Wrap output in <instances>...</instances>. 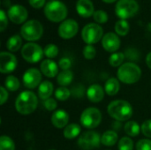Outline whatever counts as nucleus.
Returning <instances> with one entry per match:
<instances>
[{
	"label": "nucleus",
	"mask_w": 151,
	"mask_h": 150,
	"mask_svg": "<svg viewBox=\"0 0 151 150\" xmlns=\"http://www.w3.org/2000/svg\"><path fill=\"white\" fill-rule=\"evenodd\" d=\"M78 13L83 17H88L94 13V5L91 0H78L76 3Z\"/></svg>",
	"instance_id": "obj_19"
},
{
	"label": "nucleus",
	"mask_w": 151,
	"mask_h": 150,
	"mask_svg": "<svg viewBox=\"0 0 151 150\" xmlns=\"http://www.w3.org/2000/svg\"><path fill=\"white\" fill-rule=\"evenodd\" d=\"M8 16L12 22L19 24L27 18V11L21 4H13L8 10Z\"/></svg>",
	"instance_id": "obj_14"
},
{
	"label": "nucleus",
	"mask_w": 151,
	"mask_h": 150,
	"mask_svg": "<svg viewBox=\"0 0 151 150\" xmlns=\"http://www.w3.org/2000/svg\"><path fill=\"white\" fill-rule=\"evenodd\" d=\"M120 89V85L119 82V80L115 78H110L106 80L104 85V90L108 95H115L119 93Z\"/></svg>",
	"instance_id": "obj_21"
},
{
	"label": "nucleus",
	"mask_w": 151,
	"mask_h": 150,
	"mask_svg": "<svg viewBox=\"0 0 151 150\" xmlns=\"http://www.w3.org/2000/svg\"><path fill=\"white\" fill-rule=\"evenodd\" d=\"M0 150H15V144L9 136L2 135L0 138Z\"/></svg>",
	"instance_id": "obj_29"
},
{
	"label": "nucleus",
	"mask_w": 151,
	"mask_h": 150,
	"mask_svg": "<svg viewBox=\"0 0 151 150\" xmlns=\"http://www.w3.org/2000/svg\"><path fill=\"white\" fill-rule=\"evenodd\" d=\"M136 150H151V141L148 139L140 140L136 143Z\"/></svg>",
	"instance_id": "obj_36"
},
{
	"label": "nucleus",
	"mask_w": 151,
	"mask_h": 150,
	"mask_svg": "<svg viewBox=\"0 0 151 150\" xmlns=\"http://www.w3.org/2000/svg\"><path fill=\"white\" fill-rule=\"evenodd\" d=\"M43 52H44V55L47 57H49L50 59L54 58L58 54V48L57 47V45H55L53 43H50V44H47L45 46Z\"/></svg>",
	"instance_id": "obj_32"
},
{
	"label": "nucleus",
	"mask_w": 151,
	"mask_h": 150,
	"mask_svg": "<svg viewBox=\"0 0 151 150\" xmlns=\"http://www.w3.org/2000/svg\"><path fill=\"white\" fill-rule=\"evenodd\" d=\"M50 150H55V149H50Z\"/></svg>",
	"instance_id": "obj_45"
},
{
	"label": "nucleus",
	"mask_w": 151,
	"mask_h": 150,
	"mask_svg": "<svg viewBox=\"0 0 151 150\" xmlns=\"http://www.w3.org/2000/svg\"><path fill=\"white\" fill-rule=\"evenodd\" d=\"M41 72L48 78H54L58 73V66L53 60L48 58L43 60L40 65Z\"/></svg>",
	"instance_id": "obj_16"
},
{
	"label": "nucleus",
	"mask_w": 151,
	"mask_h": 150,
	"mask_svg": "<svg viewBox=\"0 0 151 150\" xmlns=\"http://www.w3.org/2000/svg\"><path fill=\"white\" fill-rule=\"evenodd\" d=\"M53 90H54V88H53V84L49 81V80H45V81H42L40 86H39V88H38V95H39V97L42 99V100H47L50 97V95H52L53 93Z\"/></svg>",
	"instance_id": "obj_20"
},
{
	"label": "nucleus",
	"mask_w": 151,
	"mask_h": 150,
	"mask_svg": "<svg viewBox=\"0 0 151 150\" xmlns=\"http://www.w3.org/2000/svg\"><path fill=\"white\" fill-rule=\"evenodd\" d=\"M28 2L33 7L39 8V7H42L44 4L45 0H28Z\"/></svg>",
	"instance_id": "obj_42"
},
{
	"label": "nucleus",
	"mask_w": 151,
	"mask_h": 150,
	"mask_svg": "<svg viewBox=\"0 0 151 150\" xmlns=\"http://www.w3.org/2000/svg\"><path fill=\"white\" fill-rule=\"evenodd\" d=\"M19 80H18L17 77L15 76H8L6 79H5V81H4V86L6 88V89H8L9 91H17L19 88Z\"/></svg>",
	"instance_id": "obj_27"
},
{
	"label": "nucleus",
	"mask_w": 151,
	"mask_h": 150,
	"mask_svg": "<svg viewBox=\"0 0 151 150\" xmlns=\"http://www.w3.org/2000/svg\"><path fill=\"white\" fill-rule=\"evenodd\" d=\"M43 105H44V107H45L46 110H48V111H54L57 108L58 103H57V102H56L55 99L49 98V99L43 101Z\"/></svg>",
	"instance_id": "obj_38"
},
{
	"label": "nucleus",
	"mask_w": 151,
	"mask_h": 150,
	"mask_svg": "<svg viewBox=\"0 0 151 150\" xmlns=\"http://www.w3.org/2000/svg\"><path fill=\"white\" fill-rule=\"evenodd\" d=\"M101 121L102 113L96 108H87L81 115V123L85 128L88 129H94L97 127L101 124Z\"/></svg>",
	"instance_id": "obj_6"
},
{
	"label": "nucleus",
	"mask_w": 151,
	"mask_h": 150,
	"mask_svg": "<svg viewBox=\"0 0 151 150\" xmlns=\"http://www.w3.org/2000/svg\"><path fill=\"white\" fill-rule=\"evenodd\" d=\"M119 150H133L134 149V142L132 139L129 137H123L119 141L118 145Z\"/></svg>",
	"instance_id": "obj_33"
},
{
	"label": "nucleus",
	"mask_w": 151,
	"mask_h": 150,
	"mask_svg": "<svg viewBox=\"0 0 151 150\" xmlns=\"http://www.w3.org/2000/svg\"><path fill=\"white\" fill-rule=\"evenodd\" d=\"M79 25L76 20L73 19H67L61 22L58 27V34L62 38L69 39L73 37L78 32Z\"/></svg>",
	"instance_id": "obj_12"
},
{
	"label": "nucleus",
	"mask_w": 151,
	"mask_h": 150,
	"mask_svg": "<svg viewBox=\"0 0 151 150\" xmlns=\"http://www.w3.org/2000/svg\"><path fill=\"white\" fill-rule=\"evenodd\" d=\"M38 104L37 96L32 91H23L20 93L15 102V108L21 115H29L33 113Z\"/></svg>",
	"instance_id": "obj_2"
},
{
	"label": "nucleus",
	"mask_w": 151,
	"mask_h": 150,
	"mask_svg": "<svg viewBox=\"0 0 151 150\" xmlns=\"http://www.w3.org/2000/svg\"><path fill=\"white\" fill-rule=\"evenodd\" d=\"M7 26V18L4 10H0V30L4 31Z\"/></svg>",
	"instance_id": "obj_40"
},
{
	"label": "nucleus",
	"mask_w": 151,
	"mask_h": 150,
	"mask_svg": "<svg viewBox=\"0 0 151 150\" xmlns=\"http://www.w3.org/2000/svg\"><path fill=\"white\" fill-rule=\"evenodd\" d=\"M42 80V72L35 69L30 68L27 70L23 75V84L26 88L33 89L37 86H40Z\"/></svg>",
	"instance_id": "obj_13"
},
{
	"label": "nucleus",
	"mask_w": 151,
	"mask_h": 150,
	"mask_svg": "<svg viewBox=\"0 0 151 150\" xmlns=\"http://www.w3.org/2000/svg\"><path fill=\"white\" fill-rule=\"evenodd\" d=\"M139 5L136 0H119L115 11L119 17L124 19L133 16L138 11Z\"/></svg>",
	"instance_id": "obj_10"
},
{
	"label": "nucleus",
	"mask_w": 151,
	"mask_h": 150,
	"mask_svg": "<svg viewBox=\"0 0 151 150\" xmlns=\"http://www.w3.org/2000/svg\"><path fill=\"white\" fill-rule=\"evenodd\" d=\"M71 95V91L66 87H59L55 91V97L59 101H66Z\"/></svg>",
	"instance_id": "obj_31"
},
{
	"label": "nucleus",
	"mask_w": 151,
	"mask_h": 150,
	"mask_svg": "<svg viewBox=\"0 0 151 150\" xmlns=\"http://www.w3.org/2000/svg\"><path fill=\"white\" fill-rule=\"evenodd\" d=\"M102 44L105 50L114 53L120 46V40L116 34L109 32L103 36Z\"/></svg>",
	"instance_id": "obj_15"
},
{
	"label": "nucleus",
	"mask_w": 151,
	"mask_h": 150,
	"mask_svg": "<svg viewBox=\"0 0 151 150\" xmlns=\"http://www.w3.org/2000/svg\"><path fill=\"white\" fill-rule=\"evenodd\" d=\"M88 99L92 103H99L104 97V90L98 84L91 85L87 90Z\"/></svg>",
	"instance_id": "obj_18"
},
{
	"label": "nucleus",
	"mask_w": 151,
	"mask_h": 150,
	"mask_svg": "<svg viewBox=\"0 0 151 150\" xmlns=\"http://www.w3.org/2000/svg\"><path fill=\"white\" fill-rule=\"evenodd\" d=\"M118 134L115 131H106L101 136V143L107 147H111L118 142Z\"/></svg>",
	"instance_id": "obj_22"
},
{
	"label": "nucleus",
	"mask_w": 151,
	"mask_h": 150,
	"mask_svg": "<svg viewBox=\"0 0 151 150\" xmlns=\"http://www.w3.org/2000/svg\"><path fill=\"white\" fill-rule=\"evenodd\" d=\"M126 133L130 137H136L139 135L141 130L140 125L135 121H127L124 126Z\"/></svg>",
	"instance_id": "obj_25"
},
{
	"label": "nucleus",
	"mask_w": 151,
	"mask_h": 150,
	"mask_svg": "<svg viewBox=\"0 0 151 150\" xmlns=\"http://www.w3.org/2000/svg\"><path fill=\"white\" fill-rule=\"evenodd\" d=\"M8 99V93L7 90L4 88L1 87L0 88V104L3 105Z\"/></svg>",
	"instance_id": "obj_41"
},
{
	"label": "nucleus",
	"mask_w": 151,
	"mask_h": 150,
	"mask_svg": "<svg viewBox=\"0 0 151 150\" xmlns=\"http://www.w3.org/2000/svg\"><path fill=\"white\" fill-rule=\"evenodd\" d=\"M81 133V126L77 124H70L68 126H66L64 129V136L66 139L72 140L74 139L76 137H78V135H80Z\"/></svg>",
	"instance_id": "obj_23"
},
{
	"label": "nucleus",
	"mask_w": 151,
	"mask_h": 150,
	"mask_svg": "<svg viewBox=\"0 0 151 150\" xmlns=\"http://www.w3.org/2000/svg\"><path fill=\"white\" fill-rule=\"evenodd\" d=\"M146 64H147L148 67L151 69V52H150L146 57Z\"/></svg>",
	"instance_id": "obj_43"
},
{
	"label": "nucleus",
	"mask_w": 151,
	"mask_h": 150,
	"mask_svg": "<svg viewBox=\"0 0 151 150\" xmlns=\"http://www.w3.org/2000/svg\"><path fill=\"white\" fill-rule=\"evenodd\" d=\"M104 1L108 2V3H111V2H113V1H115V0H104Z\"/></svg>",
	"instance_id": "obj_44"
},
{
	"label": "nucleus",
	"mask_w": 151,
	"mask_h": 150,
	"mask_svg": "<svg viewBox=\"0 0 151 150\" xmlns=\"http://www.w3.org/2000/svg\"><path fill=\"white\" fill-rule=\"evenodd\" d=\"M115 30L120 35H126L129 31V24L126 19H119L115 24Z\"/></svg>",
	"instance_id": "obj_30"
},
{
	"label": "nucleus",
	"mask_w": 151,
	"mask_h": 150,
	"mask_svg": "<svg viewBox=\"0 0 151 150\" xmlns=\"http://www.w3.org/2000/svg\"><path fill=\"white\" fill-rule=\"evenodd\" d=\"M96 50L91 44H88L83 49V56L86 59H93L96 57Z\"/></svg>",
	"instance_id": "obj_34"
},
{
	"label": "nucleus",
	"mask_w": 151,
	"mask_h": 150,
	"mask_svg": "<svg viewBox=\"0 0 151 150\" xmlns=\"http://www.w3.org/2000/svg\"><path fill=\"white\" fill-rule=\"evenodd\" d=\"M18 65L16 57L10 53L3 51L0 53V72L2 73L12 72Z\"/></svg>",
	"instance_id": "obj_11"
},
{
	"label": "nucleus",
	"mask_w": 151,
	"mask_h": 150,
	"mask_svg": "<svg viewBox=\"0 0 151 150\" xmlns=\"http://www.w3.org/2000/svg\"><path fill=\"white\" fill-rule=\"evenodd\" d=\"M118 79L125 84H134L142 77L141 68L134 63H125L119 67Z\"/></svg>",
	"instance_id": "obj_3"
},
{
	"label": "nucleus",
	"mask_w": 151,
	"mask_h": 150,
	"mask_svg": "<svg viewBox=\"0 0 151 150\" xmlns=\"http://www.w3.org/2000/svg\"><path fill=\"white\" fill-rule=\"evenodd\" d=\"M108 113L116 121H127L133 116L132 105L125 100H116L108 105Z\"/></svg>",
	"instance_id": "obj_1"
},
{
	"label": "nucleus",
	"mask_w": 151,
	"mask_h": 150,
	"mask_svg": "<svg viewBox=\"0 0 151 150\" xmlns=\"http://www.w3.org/2000/svg\"><path fill=\"white\" fill-rule=\"evenodd\" d=\"M101 136L95 131H88L80 135L77 144L82 150H92L99 147Z\"/></svg>",
	"instance_id": "obj_7"
},
{
	"label": "nucleus",
	"mask_w": 151,
	"mask_h": 150,
	"mask_svg": "<svg viewBox=\"0 0 151 150\" xmlns=\"http://www.w3.org/2000/svg\"></svg>",
	"instance_id": "obj_46"
},
{
	"label": "nucleus",
	"mask_w": 151,
	"mask_h": 150,
	"mask_svg": "<svg viewBox=\"0 0 151 150\" xmlns=\"http://www.w3.org/2000/svg\"><path fill=\"white\" fill-rule=\"evenodd\" d=\"M73 79V74L70 70L62 71L60 73H58L57 81L60 85V87H66L71 84Z\"/></svg>",
	"instance_id": "obj_24"
},
{
	"label": "nucleus",
	"mask_w": 151,
	"mask_h": 150,
	"mask_svg": "<svg viewBox=\"0 0 151 150\" xmlns=\"http://www.w3.org/2000/svg\"><path fill=\"white\" fill-rule=\"evenodd\" d=\"M20 33L24 39L27 41H36L42 35L43 27L39 20L29 19L22 25Z\"/></svg>",
	"instance_id": "obj_5"
},
{
	"label": "nucleus",
	"mask_w": 151,
	"mask_h": 150,
	"mask_svg": "<svg viewBox=\"0 0 151 150\" xmlns=\"http://www.w3.org/2000/svg\"><path fill=\"white\" fill-rule=\"evenodd\" d=\"M44 54L40 45L35 42H27L21 49V55L23 58L29 63H37Z\"/></svg>",
	"instance_id": "obj_9"
},
{
	"label": "nucleus",
	"mask_w": 151,
	"mask_h": 150,
	"mask_svg": "<svg viewBox=\"0 0 151 150\" xmlns=\"http://www.w3.org/2000/svg\"><path fill=\"white\" fill-rule=\"evenodd\" d=\"M68 121H69V115L64 110H58L51 116L52 125L58 129L65 127L68 124Z\"/></svg>",
	"instance_id": "obj_17"
},
{
	"label": "nucleus",
	"mask_w": 151,
	"mask_h": 150,
	"mask_svg": "<svg viewBox=\"0 0 151 150\" xmlns=\"http://www.w3.org/2000/svg\"><path fill=\"white\" fill-rule=\"evenodd\" d=\"M22 44V40L21 37L19 34H14L12 35L6 42V47L10 51H17L19 50Z\"/></svg>",
	"instance_id": "obj_26"
},
{
	"label": "nucleus",
	"mask_w": 151,
	"mask_h": 150,
	"mask_svg": "<svg viewBox=\"0 0 151 150\" xmlns=\"http://www.w3.org/2000/svg\"><path fill=\"white\" fill-rule=\"evenodd\" d=\"M44 13L46 17L52 21L63 20L67 14L65 4L59 0H50L44 6Z\"/></svg>",
	"instance_id": "obj_4"
},
{
	"label": "nucleus",
	"mask_w": 151,
	"mask_h": 150,
	"mask_svg": "<svg viewBox=\"0 0 151 150\" xmlns=\"http://www.w3.org/2000/svg\"><path fill=\"white\" fill-rule=\"evenodd\" d=\"M125 59V54L122 52H114L111 55L109 58V63L113 67H118L122 65V63Z\"/></svg>",
	"instance_id": "obj_28"
},
{
	"label": "nucleus",
	"mask_w": 151,
	"mask_h": 150,
	"mask_svg": "<svg viewBox=\"0 0 151 150\" xmlns=\"http://www.w3.org/2000/svg\"><path fill=\"white\" fill-rule=\"evenodd\" d=\"M142 133L144 136L151 138V119L145 120L141 126Z\"/></svg>",
	"instance_id": "obj_37"
},
{
	"label": "nucleus",
	"mask_w": 151,
	"mask_h": 150,
	"mask_svg": "<svg viewBox=\"0 0 151 150\" xmlns=\"http://www.w3.org/2000/svg\"><path fill=\"white\" fill-rule=\"evenodd\" d=\"M81 36L86 43L92 45L102 38L103 28L96 23H88L82 28Z\"/></svg>",
	"instance_id": "obj_8"
},
{
	"label": "nucleus",
	"mask_w": 151,
	"mask_h": 150,
	"mask_svg": "<svg viewBox=\"0 0 151 150\" xmlns=\"http://www.w3.org/2000/svg\"><path fill=\"white\" fill-rule=\"evenodd\" d=\"M58 65L59 67L63 70V71H66V70H69L70 67L72 66V62L69 58L67 57H63L59 60L58 62Z\"/></svg>",
	"instance_id": "obj_39"
},
{
	"label": "nucleus",
	"mask_w": 151,
	"mask_h": 150,
	"mask_svg": "<svg viewBox=\"0 0 151 150\" xmlns=\"http://www.w3.org/2000/svg\"><path fill=\"white\" fill-rule=\"evenodd\" d=\"M94 19L98 23H104L108 20V14L104 10H96L93 13Z\"/></svg>",
	"instance_id": "obj_35"
}]
</instances>
